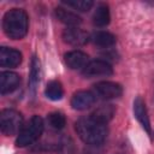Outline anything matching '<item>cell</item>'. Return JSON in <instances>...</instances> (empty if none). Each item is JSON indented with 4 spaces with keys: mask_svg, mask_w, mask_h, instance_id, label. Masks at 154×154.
I'll use <instances>...</instances> for the list:
<instances>
[{
    "mask_svg": "<svg viewBox=\"0 0 154 154\" xmlns=\"http://www.w3.org/2000/svg\"><path fill=\"white\" fill-rule=\"evenodd\" d=\"M82 73L88 78H93L97 76H109L113 73V69L111 64H108L107 61L97 59V60L89 61L87 66L83 69Z\"/></svg>",
    "mask_w": 154,
    "mask_h": 154,
    "instance_id": "5b68a950",
    "label": "cell"
},
{
    "mask_svg": "<svg viewBox=\"0 0 154 154\" xmlns=\"http://www.w3.org/2000/svg\"><path fill=\"white\" fill-rule=\"evenodd\" d=\"M109 19H111V14H109V8L106 4H100L95 12H94V16H93V23L94 25L99 26V28H102V26H106L108 23H109Z\"/></svg>",
    "mask_w": 154,
    "mask_h": 154,
    "instance_id": "5bb4252c",
    "label": "cell"
},
{
    "mask_svg": "<svg viewBox=\"0 0 154 154\" xmlns=\"http://www.w3.org/2000/svg\"><path fill=\"white\" fill-rule=\"evenodd\" d=\"M75 128L79 138L87 144H93V146L101 144L106 140L108 134L106 124L96 120L91 116L78 119L76 122Z\"/></svg>",
    "mask_w": 154,
    "mask_h": 154,
    "instance_id": "6da1fadb",
    "label": "cell"
},
{
    "mask_svg": "<svg viewBox=\"0 0 154 154\" xmlns=\"http://www.w3.org/2000/svg\"><path fill=\"white\" fill-rule=\"evenodd\" d=\"M22 63V53L13 48H0V65L2 67H16Z\"/></svg>",
    "mask_w": 154,
    "mask_h": 154,
    "instance_id": "30bf717a",
    "label": "cell"
},
{
    "mask_svg": "<svg viewBox=\"0 0 154 154\" xmlns=\"http://www.w3.org/2000/svg\"><path fill=\"white\" fill-rule=\"evenodd\" d=\"M43 131V120L38 116H34L29 119V122L22 128L16 140V144L18 147H26L35 141L38 140Z\"/></svg>",
    "mask_w": 154,
    "mask_h": 154,
    "instance_id": "3957f363",
    "label": "cell"
},
{
    "mask_svg": "<svg viewBox=\"0 0 154 154\" xmlns=\"http://www.w3.org/2000/svg\"><path fill=\"white\" fill-rule=\"evenodd\" d=\"M114 112L116 111H114V107L112 105H102V106H100L99 108H96L93 112L91 117L95 118L96 120L101 122V123L107 124V122H109L113 118Z\"/></svg>",
    "mask_w": 154,
    "mask_h": 154,
    "instance_id": "2e32d148",
    "label": "cell"
},
{
    "mask_svg": "<svg viewBox=\"0 0 154 154\" xmlns=\"http://www.w3.org/2000/svg\"><path fill=\"white\" fill-rule=\"evenodd\" d=\"M63 40L72 46H83L88 42L89 35L78 28H67L63 31Z\"/></svg>",
    "mask_w": 154,
    "mask_h": 154,
    "instance_id": "52a82bcc",
    "label": "cell"
},
{
    "mask_svg": "<svg viewBox=\"0 0 154 154\" xmlns=\"http://www.w3.org/2000/svg\"><path fill=\"white\" fill-rule=\"evenodd\" d=\"M0 128L4 135L12 136L19 134L23 128V117L22 114L11 108L2 109L0 113Z\"/></svg>",
    "mask_w": 154,
    "mask_h": 154,
    "instance_id": "277c9868",
    "label": "cell"
},
{
    "mask_svg": "<svg viewBox=\"0 0 154 154\" xmlns=\"http://www.w3.org/2000/svg\"><path fill=\"white\" fill-rule=\"evenodd\" d=\"M90 38L93 43L99 47H111L116 43V36L108 31H96Z\"/></svg>",
    "mask_w": 154,
    "mask_h": 154,
    "instance_id": "9a60e30c",
    "label": "cell"
},
{
    "mask_svg": "<svg viewBox=\"0 0 154 154\" xmlns=\"http://www.w3.org/2000/svg\"><path fill=\"white\" fill-rule=\"evenodd\" d=\"M95 102V95L88 90H79L73 94L71 99V106L73 109L83 111L93 106Z\"/></svg>",
    "mask_w": 154,
    "mask_h": 154,
    "instance_id": "9c48e42d",
    "label": "cell"
},
{
    "mask_svg": "<svg viewBox=\"0 0 154 154\" xmlns=\"http://www.w3.org/2000/svg\"><path fill=\"white\" fill-rule=\"evenodd\" d=\"M134 114L136 117V119L140 122V124L142 125V128L150 134V122H149V117H148V112H147V107L144 101L142 100V97L137 96L134 100Z\"/></svg>",
    "mask_w": 154,
    "mask_h": 154,
    "instance_id": "7c38bea8",
    "label": "cell"
},
{
    "mask_svg": "<svg viewBox=\"0 0 154 154\" xmlns=\"http://www.w3.org/2000/svg\"><path fill=\"white\" fill-rule=\"evenodd\" d=\"M45 94L49 100H53V101L60 100L64 95V89L61 83L58 81H51L45 89Z\"/></svg>",
    "mask_w": 154,
    "mask_h": 154,
    "instance_id": "e0dca14e",
    "label": "cell"
},
{
    "mask_svg": "<svg viewBox=\"0 0 154 154\" xmlns=\"http://www.w3.org/2000/svg\"><path fill=\"white\" fill-rule=\"evenodd\" d=\"M29 28V19L25 11L20 8H12L4 14L2 29L5 34L12 40L23 38Z\"/></svg>",
    "mask_w": 154,
    "mask_h": 154,
    "instance_id": "7a4b0ae2",
    "label": "cell"
},
{
    "mask_svg": "<svg viewBox=\"0 0 154 154\" xmlns=\"http://www.w3.org/2000/svg\"><path fill=\"white\" fill-rule=\"evenodd\" d=\"M64 4H66L70 7H73L75 10L82 11V12L89 11L94 5V2L91 0H70V1H65Z\"/></svg>",
    "mask_w": 154,
    "mask_h": 154,
    "instance_id": "ffe728a7",
    "label": "cell"
},
{
    "mask_svg": "<svg viewBox=\"0 0 154 154\" xmlns=\"http://www.w3.org/2000/svg\"><path fill=\"white\" fill-rule=\"evenodd\" d=\"M54 12H55L57 18L61 23H64V24H66V25H69L71 28H75L78 24L82 23V19H81L79 16H77L76 13H73L71 11H67V10H65L63 7H57Z\"/></svg>",
    "mask_w": 154,
    "mask_h": 154,
    "instance_id": "4fadbf2b",
    "label": "cell"
},
{
    "mask_svg": "<svg viewBox=\"0 0 154 154\" xmlns=\"http://www.w3.org/2000/svg\"><path fill=\"white\" fill-rule=\"evenodd\" d=\"M47 123H48V125L52 129L60 130V129H63L65 126L66 119H65L63 113H60V112H52V113H49L47 116Z\"/></svg>",
    "mask_w": 154,
    "mask_h": 154,
    "instance_id": "ac0fdd59",
    "label": "cell"
},
{
    "mask_svg": "<svg viewBox=\"0 0 154 154\" xmlns=\"http://www.w3.org/2000/svg\"><path fill=\"white\" fill-rule=\"evenodd\" d=\"M64 60L70 69L78 70V69H84L87 66V64L89 63V57L82 51H71L65 54Z\"/></svg>",
    "mask_w": 154,
    "mask_h": 154,
    "instance_id": "8fae6325",
    "label": "cell"
},
{
    "mask_svg": "<svg viewBox=\"0 0 154 154\" xmlns=\"http://www.w3.org/2000/svg\"><path fill=\"white\" fill-rule=\"evenodd\" d=\"M20 83V77L18 73L12 71H4L0 75V93L2 95L12 93L18 88Z\"/></svg>",
    "mask_w": 154,
    "mask_h": 154,
    "instance_id": "ba28073f",
    "label": "cell"
},
{
    "mask_svg": "<svg viewBox=\"0 0 154 154\" xmlns=\"http://www.w3.org/2000/svg\"><path fill=\"white\" fill-rule=\"evenodd\" d=\"M40 81V61L36 57H32L31 70H30V87L35 89V85Z\"/></svg>",
    "mask_w": 154,
    "mask_h": 154,
    "instance_id": "d6986e66",
    "label": "cell"
},
{
    "mask_svg": "<svg viewBox=\"0 0 154 154\" xmlns=\"http://www.w3.org/2000/svg\"><path fill=\"white\" fill-rule=\"evenodd\" d=\"M94 89L96 95L102 99H116V97H119L123 93V88L119 83L109 82V81L96 83L94 85Z\"/></svg>",
    "mask_w": 154,
    "mask_h": 154,
    "instance_id": "8992f818",
    "label": "cell"
}]
</instances>
